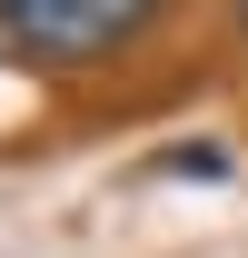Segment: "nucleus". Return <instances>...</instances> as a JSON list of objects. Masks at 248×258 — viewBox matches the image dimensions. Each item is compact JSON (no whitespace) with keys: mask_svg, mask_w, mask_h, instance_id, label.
I'll return each mask as SVG.
<instances>
[{"mask_svg":"<svg viewBox=\"0 0 248 258\" xmlns=\"http://www.w3.org/2000/svg\"><path fill=\"white\" fill-rule=\"evenodd\" d=\"M159 179H228V149H218V139H179V149H159Z\"/></svg>","mask_w":248,"mask_h":258,"instance_id":"obj_2","label":"nucleus"},{"mask_svg":"<svg viewBox=\"0 0 248 258\" xmlns=\"http://www.w3.org/2000/svg\"><path fill=\"white\" fill-rule=\"evenodd\" d=\"M169 10L179 0H0V50L40 80H80V70H119Z\"/></svg>","mask_w":248,"mask_h":258,"instance_id":"obj_1","label":"nucleus"},{"mask_svg":"<svg viewBox=\"0 0 248 258\" xmlns=\"http://www.w3.org/2000/svg\"><path fill=\"white\" fill-rule=\"evenodd\" d=\"M228 20H238V40H248V0H228Z\"/></svg>","mask_w":248,"mask_h":258,"instance_id":"obj_3","label":"nucleus"}]
</instances>
